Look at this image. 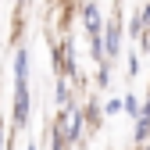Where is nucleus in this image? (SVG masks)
Masks as SVG:
<instances>
[{
  "label": "nucleus",
  "mask_w": 150,
  "mask_h": 150,
  "mask_svg": "<svg viewBox=\"0 0 150 150\" xmlns=\"http://www.w3.org/2000/svg\"><path fill=\"white\" fill-rule=\"evenodd\" d=\"M29 122H32V89H29V82H22V86H14L7 125H11V132H25Z\"/></svg>",
  "instance_id": "f257e3e1"
},
{
  "label": "nucleus",
  "mask_w": 150,
  "mask_h": 150,
  "mask_svg": "<svg viewBox=\"0 0 150 150\" xmlns=\"http://www.w3.org/2000/svg\"><path fill=\"white\" fill-rule=\"evenodd\" d=\"M104 61H118L122 57V40H125V29H122V4H115L111 18H104Z\"/></svg>",
  "instance_id": "f03ea898"
},
{
  "label": "nucleus",
  "mask_w": 150,
  "mask_h": 150,
  "mask_svg": "<svg viewBox=\"0 0 150 150\" xmlns=\"http://www.w3.org/2000/svg\"><path fill=\"white\" fill-rule=\"evenodd\" d=\"M79 22H82L86 36H100V32H104V11H100V0H82Z\"/></svg>",
  "instance_id": "7ed1b4c3"
},
{
  "label": "nucleus",
  "mask_w": 150,
  "mask_h": 150,
  "mask_svg": "<svg viewBox=\"0 0 150 150\" xmlns=\"http://www.w3.org/2000/svg\"><path fill=\"white\" fill-rule=\"evenodd\" d=\"M75 93H79V89H75V79H71V75H57V82H54V100H57V111L75 104Z\"/></svg>",
  "instance_id": "20e7f679"
},
{
  "label": "nucleus",
  "mask_w": 150,
  "mask_h": 150,
  "mask_svg": "<svg viewBox=\"0 0 150 150\" xmlns=\"http://www.w3.org/2000/svg\"><path fill=\"white\" fill-rule=\"evenodd\" d=\"M82 115H86V136H93V132L100 129V115H104V107L89 97V100L82 104Z\"/></svg>",
  "instance_id": "39448f33"
},
{
  "label": "nucleus",
  "mask_w": 150,
  "mask_h": 150,
  "mask_svg": "<svg viewBox=\"0 0 150 150\" xmlns=\"http://www.w3.org/2000/svg\"><path fill=\"white\" fill-rule=\"evenodd\" d=\"M139 107H143V104H139V97H136V93H125V97H122V111H125L132 122L139 118Z\"/></svg>",
  "instance_id": "423d86ee"
},
{
  "label": "nucleus",
  "mask_w": 150,
  "mask_h": 150,
  "mask_svg": "<svg viewBox=\"0 0 150 150\" xmlns=\"http://www.w3.org/2000/svg\"><path fill=\"white\" fill-rule=\"evenodd\" d=\"M111 86V61L97 64V89H107Z\"/></svg>",
  "instance_id": "0eeeda50"
},
{
  "label": "nucleus",
  "mask_w": 150,
  "mask_h": 150,
  "mask_svg": "<svg viewBox=\"0 0 150 150\" xmlns=\"http://www.w3.org/2000/svg\"><path fill=\"white\" fill-rule=\"evenodd\" d=\"M125 71H129V79H136V75H139V54H136V50H129V57H125Z\"/></svg>",
  "instance_id": "6e6552de"
},
{
  "label": "nucleus",
  "mask_w": 150,
  "mask_h": 150,
  "mask_svg": "<svg viewBox=\"0 0 150 150\" xmlns=\"http://www.w3.org/2000/svg\"><path fill=\"white\" fill-rule=\"evenodd\" d=\"M104 115H107V118L122 115V97H107V100H104Z\"/></svg>",
  "instance_id": "1a4fd4ad"
},
{
  "label": "nucleus",
  "mask_w": 150,
  "mask_h": 150,
  "mask_svg": "<svg viewBox=\"0 0 150 150\" xmlns=\"http://www.w3.org/2000/svg\"><path fill=\"white\" fill-rule=\"evenodd\" d=\"M7 139H11V125L7 118H0V150H7Z\"/></svg>",
  "instance_id": "9d476101"
},
{
  "label": "nucleus",
  "mask_w": 150,
  "mask_h": 150,
  "mask_svg": "<svg viewBox=\"0 0 150 150\" xmlns=\"http://www.w3.org/2000/svg\"><path fill=\"white\" fill-rule=\"evenodd\" d=\"M143 29H146V43H150V0L143 4Z\"/></svg>",
  "instance_id": "9b49d317"
},
{
  "label": "nucleus",
  "mask_w": 150,
  "mask_h": 150,
  "mask_svg": "<svg viewBox=\"0 0 150 150\" xmlns=\"http://www.w3.org/2000/svg\"><path fill=\"white\" fill-rule=\"evenodd\" d=\"M25 150H40V143H32V139H29V143H25Z\"/></svg>",
  "instance_id": "f8f14e48"
},
{
  "label": "nucleus",
  "mask_w": 150,
  "mask_h": 150,
  "mask_svg": "<svg viewBox=\"0 0 150 150\" xmlns=\"http://www.w3.org/2000/svg\"><path fill=\"white\" fill-rule=\"evenodd\" d=\"M136 150H150V143H143V146H136Z\"/></svg>",
  "instance_id": "ddd939ff"
},
{
  "label": "nucleus",
  "mask_w": 150,
  "mask_h": 150,
  "mask_svg": "<svg viewBox=\"0 0 150 150\" xmlns=\"http://www.w3.org/2000/svg\"><path fill=\"white\" fill-rule=\"evenodd\" d=\"M47 150H61V146H47Z\"/></svg>",
  "instance_id": "4468645a"
}]
</instances>
